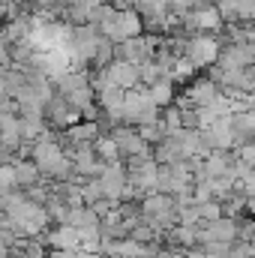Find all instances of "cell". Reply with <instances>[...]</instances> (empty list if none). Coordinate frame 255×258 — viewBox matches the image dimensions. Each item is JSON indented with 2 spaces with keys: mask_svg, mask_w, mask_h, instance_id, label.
<instances>
[{
  "mask_svg": "<svg viewBox=\"0 0 255 258\" xmlns=\"http://www.w3.org/2000/svg\"><path fill=\"white\" fill-rule=\"evenodd\" d=\"M78 120H81V111L66 102L63 93H54V96L45 102V123H48V126L66 129V126H72V123H78Z\"/></svg>",
  "mask_w": 255,
  "mask_h": 258,
  "instance_id": "277c9868",
  "label": "cell"
},
{
  "mask_svg": "<svg viewBox=\"0 0 255 258\" xmlns=\"http://www.w3.org/2000/svg\"><path fill=\"white\" fill-rule=\"evenodd\" d=\"M105 75H108V81L111 84H117V87H123V90H135V87H141L138 84V66L126 63V60H111V63L105 66Z\"/></svg>",
  "mask_w": 255,
  "mask_h": 258,
  "instance_id": "52a82bcc",
  "label": "cell"
},
{
  "mask_svg": "<svg viewBox=\"0 0 255 258\" xmlns=\"http://www.w3.org/2000/svg\"><path fill=\"white\" fill-rule=\"evenodd\" d=\"M201 255L204 258H231V243H219V240H210V243H201Z\"/></svg>",
  "mask_w": 255,
  "mask_h": 258,
  "instance_id": "2e32d148",
  "label": "cell"
},
{
  "mask_svg": "<svg viewBox=\"0 0 255 258\" xmlns=\"http://www.w3.org/2000/svg\"><path fill=\"white\" fill-rule=\"evenodd\" d=\"M219 93L222 90H219V84L213 78H201V81H195L189 90H186V102H189L192 108H207Z\"/></svg>",
  "mask_w": 255,
  "mask_h": 258,
  "instance_id": "ba28073f",
  "label": "cell"
},
{
  "mask_svg": "<svg viewBox=\"0 0 255 258\" xmlns=\"http://www.w3.org/2000/svg\"><path fill=\"white\" fill-rule=\"evenodd\" d=\"M93 150H96V156L102 159V162H114V159H120V150H117V144H114V138L111 135H99L96 141H93Z\"/></svg>",
  "mask_w": 255,
  "mask_h": 258,
  "instance_id": "4fadbf2b",
  "label": "cell"
},
{
  "mask_svg": "<svg viewBox=\"0 0 255 258\" xmlns=\"http://www.w3.org/2000/svg\"><path fill=\"white\" fill-rule=\"evenodd\" d=\"M216 63L225 66V69H246V66L255 63V51H252V45H249V42H234V45L219 48Z\"/></svg>",
  "mask_w": 255,
  "mask_h": 258,
  "instance_id": "8992f818",
  "label": "cell"
},
{
  "mask_svg": "<svg viewBox=\"0 0 255 258\" xmlns=\"http://www.w3.org/2000/svg\"><path fill=\"white\" fill-rule=\"evenodd\" d=\"M156 48H159V39L141 33V36H129L123 42H117L114 45V57L117 60H126L132 66H141V63H147V60H153Z\"/></svg>",
  "mask_w": 255,
  "mask_h": 258,
  "instance_id": "7a4b0ae2",
  "label": "cell"
},
{
  "mask_svg": "<svg viewBox=\"0 0 255 258\" xmlns=\"http://www.w3.org/2000/svg\"><path fill=\"white\" fill-rule=\"evenodd\" d=\"M9 189H18L15 186V171H12V165H0V195L9 192Z\"/></svg>",
  "mask_w": 255,
  "mask_h": 258,
  "instance_id": "ac0fdd59",
  "label": "cell"
},
{
  "mask_svg": "<svg viewBox=\"0 0 255 258\" xmlns=\"http://www.w3.org/2000/svg\"><path fill=\"white\" fill-rule=\"evenodd\" d=\"M240 162L255 168V144H240Z\"/></svg>",
  "mask_w": 255,
  "mask_h": 258,
  "instance_id": "d6986e66",
  "label": "cell"
},
{
  "mask_svg": "<svg viewBox=\"0 0 255 258\" xmlns=\"http://www.w3.org/2000/svg\"><path fill=\"white\" fill-rule=\"evenodd\" d=\"M162 126H165V135H168L171 129H180V126H183V120H180V105H165Z\"/></svg>",
  "mask_w": 255,
  "mask_h": 258,
  "instance_id": "e0dca14e",
  "label": "cell"
},
{
  "mask_svg": "<svg viewBox=\"0 0 255 258\" xmlns=\"http://www.w3.org/2000/svg\"><path fill=\"white\" fill-rule=\"evenodd\" d=\"M12 171H15V186H18V189H30V186H36V183L45 180V174L39 171V165H36L30 156L12 162Z\"/></svg>",
  "mask_w": 255,
  "mask_h": 258,
  "instance_id": "9c48e42d",
  "label": "cell"
},
{
  "mask_svg": "<svg viewBox=\"0 0 255 258\" xmlns=\"http://www.w3.org/2000/svg\"><path fill=\"white\" fill-rule=\"evenodd\" d=\"M195 207H198V219H201V222H213V219H219V216H222V201H219V198L195 201Z\"/></svg>",
  "mask_w": 255,
  "mask_h": 258,
  "instance_id": "5bb4252c",
  "label": "cell"
},
{
  "mask_svg": "<svg viewBox=\"0 0 255 258\" xmlns=\"http://www.w3.org/2000/svg\"><path fill=\"white\" fill-rule=\"evenodd\" d=\"M108 135L114 138V144H117V150H120V159H126V156H150V144L138 135V129L114 126Z\"/></svg>",
  "mask_w": 255,
  "mask_h": 258,
  "instance_id": "5b68a950",
  "label": "cell"
},
{
  "mask_svg": "<svg viewBox=\"0 0 255 258\" xmlns=\"http://www.w3.org/2000/svg\"><path fill=\"white\" fill-rule=\"evenodd\" d=\"M51 246H57V249H78L81 246V237H78V231L72 228V225H66L60 222V228L57 231H48V234H42Z\"/></svg>",
  "mask_w": 255,
  "mask_h": 258,
  "instance_id": "8fae6325",
  "label": "cell"
},
{
  "mask_svg": "<svg viewBox=\"0 0 255 258\" xmlns=\"http://www.w3.org/2000/svg\"><path fill=\"white\" fill-rule=\"evenodd\" d=\"M87 258H93V255H87Z\"/></svg>",
  "mask_w": 255,
  "mask_h": 258,
  "instance_id": "ffe728a7",
  "label": "cell"
},
{
  "mask_svg": "<svg viewBox=\"0 0 255 258\" xmlns=\"http://www.w3.org/2000/svg\"><path fill=\"white\" fill-rule=\"evenodd\" d=\"M174 51H177L180 57L192 60L195 66H207L219 57V45H216V39L207 36V33H198V36H192L186 42H177Z\"/></svg>",
  "mask_w": 255,
  "mask_h": 258,
  "instance_id": "3957f363",
  "label": "cell"
},
{
  "mask_svg": "<svg viewBox=\"0 0 255 258\" xmlns=\"http://www.w3.org/2000/svg\"><path fill=\"white\" fill-rule=\"evenodd\" d=\"M21 117L18 114H12V111H6V114H0V144H6V147H21Z\"/></svg>",
  "mask_w": 255,
  "mask_h": 258,
  "instance_id": "30bf717a",
  "label": "cell"
},
{
  "mask_svg": "<svg viewBox=\"0 0 255 258\" xmlns=\"http://www.w3.org/2000/svg\"><path fill=\"white\" fill-rule=\"evenodd\" d=\"M138 135H141L147 144H159V141L165 138V126H162L159 120H150V123H141V126H138Z\"/></svg>",
  "mask_w": 255,
  "mask_h": 258,
  "instance_id": "9a60e30c",
  "label": "cell"
},
{
  "mask_svg": "<svg viewBox=\"0 0 255 258\" xmlns=\"http://www.w3.org/2000/svg\"><path fill=\"white\" fill-rule=\"evenodd\" d=\"M150 120H159V105L150 99L147 87H135V90H126L123 96V123H150Z\"/></svg>",
  "mask_w": 255,
  "mask_h": 258,
  "instance_id": "6da1fadb",
  "label": "cell"
},
{
  "mask_svg": "<svg viewBox=\"0 0 255 258\" xmlns=\"http://www.w3.org/2000/svg\"><path fill=\"white\" fill-rule=\"evenodd\" d=\"M0 213H3V210H0Z\"/></svg>",
  "mask_w": 255,
  "mask_h": 258,
  "instance_id": "44dd1931",
  "label": "cell"
},
{
  "mask_svg": "<svg viewBox=\"0 0 255 258\" xmlns=\"http://www.w3.org/2000/svg\"><path fill=\"white\" fill-rule=\"evenodd\" d=\"M147 93H150V99H153L159 108H165V105H171V102H174V87H171V78H159V81H153V84L147 87Z\"/></svg>",
  "mask_w": 255,
  "mask_h": 258,
  "instance_id": "7c38bea8",
  "label": "cell"
}]
</instances>
